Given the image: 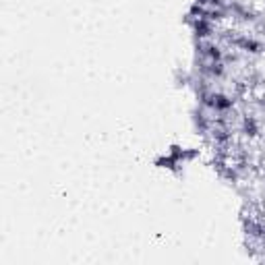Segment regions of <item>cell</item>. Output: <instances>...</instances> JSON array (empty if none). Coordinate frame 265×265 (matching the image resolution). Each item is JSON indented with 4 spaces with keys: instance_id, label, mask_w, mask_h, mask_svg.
Returning <instances> with one entry per match:
<instances>
[{
    "instance_id": "1",
    "label": "cell",
    "mask_w": 265,
    "mask_h": 265,
    "mask_svg": "<svg viewBox=\"0 0 265 265\" xmlns=\"http://www.w3.org/2000/svg\"><path fill=\"white\" fill-rule=\"evenodd\" d=\"M197 98H199V104H201L203 108H207V110H211L213 114H228L234 108V100L230 96L222 94V92L207 90V92L197 94Z\"/></svg>"
},
{
    "instance_id": "2",
    "label": "cell",
    "mask_w": 265,
    "mask_h": 265,
    "mask_svg": "<svg viewBox=\"0 0 265 265\" xmlns=\"http://www.w3.org/2000/svg\"><path fill=\"white\" fill-rule=\"evenodd\" d=\"M222 37L230 43V46L242 50V52H249V54H261L265 52V46L263 41L255 39V37H249V35H234V31H226L222 33Z\"/></svg>"
},
{
    "instance_id": "3",
    "label": "cell",
    "mask_w": 265,
    "mask_h": 265,
    "mask_svg": "<svg viewBox=\"0 0 265 265\" xmlns=\"http://www.w3.org/2000/svg\"><path fill=\"white\" fill-rule=\"evenodd\" d=\"M187 23L191 25V29H193V35H195V39L197 41H203V39H209L213 33H215V27H213V23L209 19H199V17H189L187 15Z\"/></svg>"
},
{
    "instance_id": "4",
    "label": "cell",
    "mask_w": 265,
    "mask_h": 265,
    "mask_svg": "<svg viewBox=\"0 0 265 265\" xmlns=\"http://www.w3.org/2000/svg\"><path fill=\"white\" fill-rule=\"evenodd\" d=\"M197 54L207 62H224V50L211 41H197Z\"/></svg>"
},
{
    "instance_id": "5",
    "label": "cell",
    "mask_w": 265,
    "mask_h": 265,
    "mask_svg": "<svg viewBox=\"0 0 265 265\" xmlns=\"http://www.w3.org/2000/svg\"><path fill=\"white\" fill-rule=\"evenodd\" d=\"M197 71L201 73V77H205V79H222L226 75V64L224 62H207V60H203L197 66Z\"/></svg>"
},
{
    "instance_id": "6",
    "label": "cell",
    "mask_w": 265,
    "mask_h": 265,
    "mask_svg": "<svg viewBox=\"0 0 265 265\" xmlns=\"http://www.w3.org/2000/svg\"><path fill=\"white\" fill-rule=\"evenodd\" d=\"M153 166L162 168V170H170V172L176 174V176L183 174V162H179L176 158H172L170 153H162V156H158L156 160H153Z\"/></svg>"
},
{
    "instance_id": "7",
    "label": "cell",
    "mask_w": 265,
    "mask_h": 265,
    "mask_svg": "<svg viewBox=\"0 0 265 265\" xmlns=\"http://www.w3.org/2000/svg\"><path fill=\"white\" fill-rule=\"evenodd\" d=\"M226 9L232 13V17L245 21V23H251V21H257V15L253 11H249L242 3H238V0H230V3L226 5Z\"/></svg>"
},
{
    "instance_id": "8",
    "label": "cell",
    "mask_w": 265,
    "mask_h": 265,
    "mask_svg": "<svg viewBox=\"0 0 265 265\" xmlns=\"http://www.w3.org/2000/svg\"><path fill=\"white\" fill-rule=\"evenodd\" d=\"M240 222H242V230H245V234H249V236H253V238H257V240H261V238L265 236V226H263L261 222H257V219L242 215Z\"/></svg>"
},
{
    "instance_id": "9",
    "label": "cell",
    "mask_w": 265,
    "mask_h": 265,
    "mask_svg": "<svg viewBox=\"0 0 265 265\" xmlns=\"http://www.w3.org/2000/svg\"><path fill=\"white\" fill-rule=\"evenodd\" d=\"M240 128H242V132L249 137V139H253V137H257L259 132H261V126H259V120L253 116V114H245L242 116V122H240Z\"/></svg>"
},
{
    "instance_id": "10",
    "label": "cell",
    "mask_w": 265,
    "mask_h": 265,
    "mask_svg": "<svg viewBox=\"0 0 265 265\" xmlns=\"http://www.w3.org/2000/svg\"><path fill=\"white\" fill-rule=\"evenodd\" d=\"M193 122H195V128L201 132V135H205V132H209L211 130V118L209 116H205V112L203 110H195L193 112Z\"/></svg>"
}]
</instances>
